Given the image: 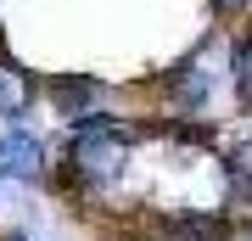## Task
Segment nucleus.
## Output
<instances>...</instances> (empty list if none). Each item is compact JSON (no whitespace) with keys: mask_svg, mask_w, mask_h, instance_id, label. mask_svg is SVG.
I'll return each mask as SVG.
<instances>
[{"mask_svg":"<svg viewBox=\"0 0 252 241\" xmlns=\"http://www.w3.org/2000/svg\"><path fill=\"white\" fill-rule=\"evenodd\" d=\"M157 140V118L140 112H90L79 124L62 129V152H56V174L51 185L62 191L67 202L101 207L124 191L129 169H135V152Z\"/></svg>","mask_w":252,"mask_h":241,"instance_id":"nucleus-1","label":"nucleus"},{"mask_svg":"<svg viewBox=\"0 0 252 241\" xmlns=\"http://www.w3.org/2000/svg\"><path fill=\"white\" fill-rule=\"evenodd\" d=\"M224 90H230V39H213V45H190L180 62L152 84V96H157L168 112L202 118Z\"/></svg>","mask_w":252,"mask_h":241,"instance_id":"nucleus-2","label":"nucleus"},{"mask_svg":"<svg viewBox=\"0 0 252 241\" xmlns=\"http://www.w3.org/2000/svg\"><path fill=\"white\" fill-rule=\"evenodd\" d=\"M51 174H56V157L34 129L23 124L0 129V179L6 185H51Z\"/></svg>","mask_w":252,"mask_h":241,"instance_id":"nucleus-3","label":"nucleus"},{"mask_svg":"<svg viewBox=\"0 0 252 241\" xmlns=\"http://www.w3.org/2000/svg\"><path fill=\"white\" fill-rule=\"evenodd\" d=\"M45 101H51V112L62 118V129H67V124H79V118H90V112L107 107L112 84L95 79V73H51L45 79Z\"/></svg>","mask_w":252,"mask_h":241,"instance_id":"nucleus-4","label":"nucleus"},{"mask_svg":"<svg viewBox=\"0 0 252 241\" xmlns=\"http://www.w3.org/2000/svg\"><path fill=\"white\" fill-rule=\"evenodd\" d=\"M39 96H45V79L11 51H0V118H23Z\"/></svg>","mask_w":252,"mask_h":241,"instance_id":"nucleus-5","label":"nucleus"},{"mask_svg":"<svg viewBox=\"0 0 252 241\" xmlns=\"http://www.w3.org/2000/svg\"><path fill=\"white\" fill-rule=\"evenodd\" d=\"M230 96L241 112H252V17L230 34Z\"/></svg>","mask_w":252,"mask_h":241,"instance_id":"nucleus-6","label":"nucleus"},{"mask_svg":"<svg viewBox=\"0 0 252 241\" xmlns=\"http://www.w3.org/2000/svg\"><path fill=\"white\" fill-rule=\"evenodd\" d=\"M207 11H213L219 23H247L252 17V0H207Z\"/></svg>","mask_w":252,"mask_h":241,"instance_id":"nucleus-7","label":"nucleus"},{"mask_svg":"<svg viewBox=\"0 0 252 241\" xmlns=\"http://www.w3.org/2000/svg\"><path fill=\"white\" fill-rule=\"evenodd\" d=\"M0 241H34L28 230H0Z\"/></svg>","mask_w":252,"mask_h":241,"instance_id":"nucleus-8","label":"nucleus"},{"mask_svg":"<svg viewBox=\"0 0 252 241\" xmlns=\"http://www.w3.org/2000/svg\"><path fill=\"white\" fill-rule=\"evenodd\" d=\"M241 241H252V236H241Z\"/></svg>","mask_w":252,"mask_h":241,"instance_id":"nucleus-9","label":"nucleus"}]
</instances>
